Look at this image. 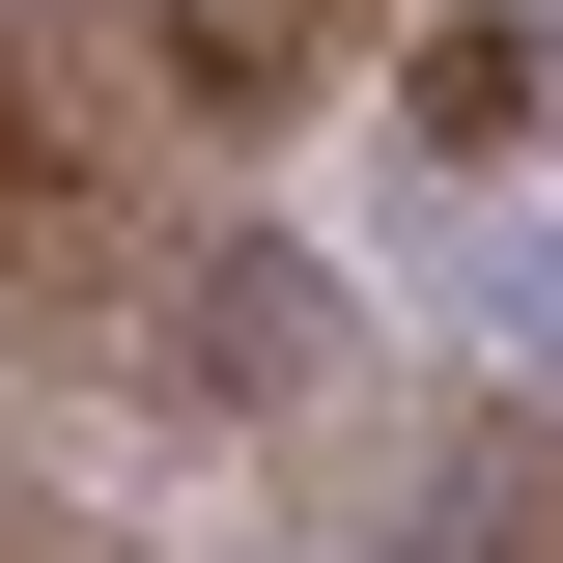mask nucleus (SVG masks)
I'll return each mask as SVG.
<instances>
[{"label": "nucleus", "instance_id": "f257e3e1", "mask_svg": "<svg viewBox=\"0 0 563 563\" xmlns=\"http://www.w3.org/2000/svg\"><path fill=\"white\" fill-rule=\"evenodd\" d=\"M422 282H479L507 339H563V198H479V225H422Z\"/></svg>", "mask_w": 563, "mask_h": 563}]
</instances>
